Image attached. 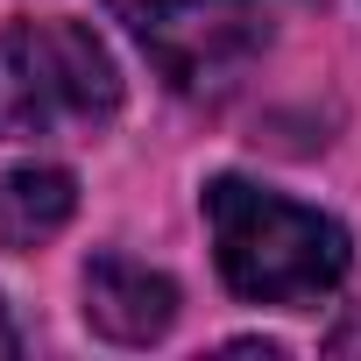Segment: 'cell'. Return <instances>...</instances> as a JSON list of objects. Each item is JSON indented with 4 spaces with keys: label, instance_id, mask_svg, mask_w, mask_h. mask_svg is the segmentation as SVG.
Here are the masks:
<instances>
[{
    "label": "cell",
    "instance_id": "obj_1",
    "mask_svg": "<svg viewBox=\"0 0 361 361\" xmlns=\"http://www.w3.org/2000/svg\"><path fill=\"white\" fill-rule=\"evenodd\" d=\"M206 227H213V262L234 298L276 305V312H312L319 298L340 290L354 269V241L333 213L298 206L248 177H213L206 185Z\"/></svg>",
    "mask_w": 361,
    "mask_h": 361
},
{
    "label": "cell",
    "instance_id": "obj_3",
    "mask_svg": "<svg viewBox=\"0 0 361 361\" xmlns=\"http://www.w3.org/2000/svg\"><path fill=\"white\" fill-rule=\"evenodd\" d=\"M106 8L142 36L177 92H220L262 50L255 0H106Z\"/></svg>",
    "mask_w": 361,
    "mask_h": 361
},
{
    "label": "cell",
    "instance_id": "obj_6",
    "mask_svg": "<svg viewBox=\"0 0 361 361\" xmlns=\"http://www.w3.org/2000/svg\"><path fill=\"white\" fill-rule=\"evenodd\" d=\"M0 354H15V326L8 319H0Z\"/></svg>",
    "mask_w": 361,
    "mask_h": 361
},
{
    "label": "cell",
    "instance_id": "obj_5",
    "mask_svg": "<svg viewBox=\"0 0 361 361\" xmlns=\"http://www.w3.org/2000/svg\"><path fill=\"white\" fill-rule=\"evenodd\" d=\"M78 213V177L64 163H22L0 177V255L50 248Z\"/></svg>",
    "mask_w": 361,
    "mask_h": 361
},
{
    "label": "cell",
    "instance_id": "obj_4",
    "mask_svg": "<svg viewBox=\"0 0 361 361\" xmlns=\"http://www.w3.org/2000/svg\"><path fill=\"white\" fill-rule=\"evenodd\" d=\"M177 319V283L135 255H92L85 262V326L114 347H149Z\"/></svg>",
    "mask_w": 361,
    "mask_h": 361
},
{
    "label": "cell",
    "instance_id": "obj_2",
    "mask_svg": "<svg viewBox=\"0 0 361 361\" xmlns=\"http://www.w3.org/2000/svg\"><path fill=\"white\" fill-rule=\"evenodd\" d=\"M121 114V64L85 22H8L0 29V142L99 135Z\"/></svg>",
    "mask_w": 361,
    "mask_h": 361
}]
</instances>
